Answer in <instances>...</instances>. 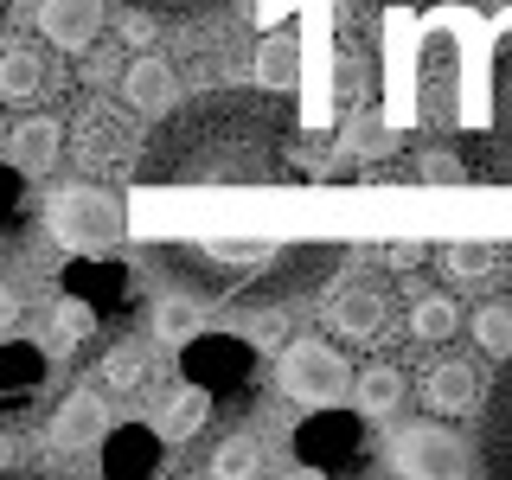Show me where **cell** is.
<instances>
[{"mask_svg": "<svg viewBox=\"0 0 512 480\" xmlns=\"http://www.w3.org/2000/svg\"><path fill=\"white\" fill-rule=\"evenodd\" d=\"M416 141L448 148L468 180L512 186V7H436L416 39Z\"/></svg>", "mask_w": 512, "mask_h": 480, "instance_id": "1", "label": "cell"}, {"mask_svg": "<svg viewBox=\"0 0 512 480\" xmlns=\"http://www.w3.org/2000/svg\"><path fill=\"white\" fill-rule=\"evenodd\" d=\"M301 109L288 90H212L199 103H173L154 141H141V186H295L308 167L295 160Z\"/></svg>", "mask_w": 512, "mask_h": 480, "instance_id": "2", "label": "cell"}, {"mask_svg": "<svg viewBox=\"0 0 512 480\" xmlns=\"http://www.w3.org/2000/svg\"><path fill=\"white\" fill-rule=\"evenodd\" d=\"M148 263L167 282H180L205 308H256V301H295L340 269V244L301 237V244H263V237H231V244H192V237H160Z\"/></svg>", "mask_w": 512, "mask_h": 480, "instance_id": "3", "label": "cell"}, {"mask_svg": "<svg viewBox=\"0 0 512 480\" xmlns=\"http://www.w3.org/2000/svg\"><path fill=\"white\" fill-rule=\"evenodd\" d=\"M295 455L314 474H359L372 461V436H365V416L340 410V404H314L308 423L295 429Z\"/></svg>", "mask_w": 512, "mask_h": 480, "instance_id": "4", "label": "cell"}, {"mask_svg": "<svg viewBox=\"0 0 512 480\" xmlns=\"http://www.w3.org/2000/svg\"><path fill=\"white\" fill-rule=\"evenodd\" d=\"M122 231H128V218L109 186H64L52 199V237L71 250H109Z\"/></svg>", "mask_w": 512, "mask_h": 480, "instance_id": "5", "label": "cell"}, {"mask_svg": "<svg viewBox=\"0 0 512 480\" xmlns=\"http://www.w3.org/2000/svg\"><path fill=\"white\" fill-rule=\"evenodd\" d=\"M250 372H256V346L244 333H186L180 340V378L212 391V397L244 391Z\"/></svg>", "mask_w": 512, "mask_h": 480, "instance_id": "6", "label": "cell"}, {"mask_svg": "<svg viewBox=\"0 0 512 480\" xmlns=\"http://www.w3.org/2000/svg\"><path fill=\"white\" fill-rule=\"evenodd\" d=\"M276 378H282V391L295 397V404H340L352 391V365L327 340H288Z\"/></svg>", "mask_w": 512, "mask_h": 480, "instance_id": "7", "label": "cell"}, {"mask_svg": "<svg viewBox=\"0 0 512 480\" xmlns=\"http://www.w3.org/2000/svg\"><path fill=\"white\" fill-rule=\"evenodd\" d=\"M468 455L474 448L461 436H448V429H436V423H410V429H397V442H391L397 474H468Z\"/></svg>", "mask_w": 512, "mask_h": 480, "instance_id": "8", "label": "cell"}, {"mask_svg": "<svg viewBox=\"0 0 512 480\" xmlns=\"http://www.w3.org/2000/svg\"><path fill=\"white\" fill-rule=\"evenodd\" d=\"M52 378V352L32 340H0V410L7 416H32Z\"/></svg>", "mask_w": 512, "mask_h": 480, "instance_id": "9", "label": "cell"}, {"mask_svg": "<svg viewBox=\"0 0 512 480\" xmlns=\"http://www.w3.org/2000/svg\"><path fill=\"white\" fill-rule=\"evenodd\" d=\"M327 320L346 340H372V333H384V320H391V288L378 276H346L327 301Z\"/></svg>", "mask_w": 512, "mask_h": 480, "instance_id": "10", "label": "cell"}, {"mask_svg": "<svg viewBox=\"0 0 512 480\" xmlns=\"http://www.w3.org/2000/svg\"><path fill=\"white\" fill-rule=\"evenodd\" d=\"M474 410H480V468L493 480H512V352L500 359L487 404H474Z\"/></svg>", "mask_w": 512, "mask_h": 480, "instance_id": "11", "label": "cell"}, {"mask_svg": "<svg viewBox=\"0 0 512 480\" xmlns=\"http://www.w3.org/2000/svg\"><path fill=\"white\" fill-rule=\"evenodd\" d=\"M141 148V135H135V122L122 116V109H84V122H77V154H84V167L90 173H109V167H122L128 154Z\"/></svg>", "mask_w": 512, "mask_h": 480, "instance_id": "12", "label": "cell"}, {"mask_svg": "<svg viewBox=\"0 0 512 480\" xmlns=\"http://www.w3.org/2000/svg\"><path fill=\"white\" fill-rule=\"evenodd\" d=\"M103 474L109 480H154L160 474V436L148 423H122L103 436Z\"/></svg>", "mask_w": 512, "mask_h": 480, "instance_id": "13", "label": "cell"}, {"mask_svg": "<svg viewBox=\"0 0 512 480\" xmlns=\"http://www.w3.org/2000/svg\"><path fill=\"white\" fill-rule=\"evenodd\" d=\"M39 32L58 45V52H90L96 32H103V0H45Z\"/></svg>", "mask_w": 512, "mask_h": 480, "instance_id": "14", "label": "cell"}, {"mask_svg": "<svg viewBox=\"0 0 512 480\" xmlns=\"http://www.w3.org/2000/svg\"><path fill=\"white\" fill-rule=\"evenodd\" d=\"M64 295H77V301H90L96 314H116L122 301H128V269L122 263H103V256H77V263H64Z\"/></svg>", "mask_w": 512, "mask_h": 480, "instance_id": "15", "label": "cell"}, {"mask_svg": "<svg viewBox=\"0 0 512 480\" xmlns=\"http://www.w3.org/2000/svg\"><path fill=\"white\" fill-rule=\"evenodd\" d=\"M122 96L135 116H167L173 103H180V77H173L167 58H135L122 71Z\"/></svg>", "mask_w": 512, "mask_h": 480, "instance_id": "16", "label": "cell"}, {"mask_svg": "<svg viewBox=\"0 0 512 480\" xmlns=\"http://www.w3.org/2000/svg\"><path fill=\"white\" fill-rule=\"evenodd\" d=\"M416 391H423V404L436 416H468L480 404V378H474V365H461V359H436Z\"/></svg>", "mask_w": 512, "mask_h": 480, "instance_id": "17", "label": "cell"}, {"mask_svg": "<svg viewBox=\"0 0 512 480\" xmlns=\"http://www.w3.org/2000/svg\"><path fill=\"white\" fill-rule=\"evenodd\" d=\"M96 442H103V404H96V391H71L52 416V448L77 455V448H96Z\"/></svg>", "mask_w": 512, "mask_h": 480, "instance_id": "18", "label": "cell"}, {"mask_svg": "<svg viewBox=\"0 0 512 480\" xmlns=\"http://www.w3.org/2000/svg\"><path fill=\"white\" fill-rule=\"evenodd\" d=\"M13 160H20V173H52V160L64 154V128L52 116H26L13 122Z\"/></svg>", "mask_w": 512, "mask_h": 480, "instance_id": "19", "label": "cell"}, {"mask_svg": "<svg viewBox=\"0 0 512 480\" xmlns=\"http://www.w3.org/2000/svg\"><path fill=\"white\" fill-rule=\"evenodd\" d=\"M45 96V58L32 45H0V103H39Z\"/></svg>", "mask_w": 512, "mask_h": 480, "instance_id": "20", "label": "cell"}, {"mask_svg": "<svg viewBox=\"0 0 512 480\" xmlns=\"http://www.w3.org/2000/svg\"><path fill=\"white\" fill-rule=\"evenodd\" d=\"M295 71H301V39L295 32H269L256 45V84L263 90H295Z\"/></svg>", "mask_w": 512, "mask_h": 480, "instance_id": "21", "label": "cell"}, {"mask_svg": "<svg viewBox=\"0 0 512 480\" xmlns=\"http://www.w3.org/2000/svg\"><path fill=\"white\" fill-rule=\"evenodd\" d=\"M352 391H359V416H391L397 404H404V372L397 365H365L359 378H352Z\"/></svg>", "mask_w": 512, "mask_h": 480, "instance_id": "22", "label": "cell"}, {"mask_svg": "<svg viewBox=\"0 0 512 480\" xmlns=\"http://www.w3.org/2000/svg\"><path fill=\"white\" fill-rule=\"evenodd\" d=\"M205 416H212V391L180 384V391H167V404H160V429H167V436H199Z\"/></svg>", "mask_w": 512, "mask_h": 480, "instance_id": "23", "label": "cell"}, {"mask_svg": "<svg viewBox=\"0 0 512 480\" xmlns=\"http://www.w3.org/2000/svg\"><path fill=\"white\" fill-rule=\"evenodd\" d=\"M455 327H461V308H455L448 295H423V301H410V333H416V340L442 346Z\"/></svg>", "mask_w": 512, "mask_h": 480, "instance_id": "24", "label": "cell"}, {"mask_svg": "<svg viewBox=\"0 0 512 480\" xmlns=\"http://www.w3.org/2000/svg\"><path fill=\"white\" fill-rule=\"evenodd\" d=\"M442 269L455 282H487L500 269V244H448L442 250Z\"/></svg>", "mask_w": 512, "mask_h": 480, "instance_id": "25", "label": "cell"}, {"mask_svg": "<svg viewBox=\"0 0 512 480\" xmlns=\"http://www.w3.org/2000/svg\"><path fill=\"white\" fill-rule=\"evenodd\" d=\"M205 468H212L218 480H244V474L263 468V448H256V436H244V429H237V436H224V442H218V455L205 461Z\"/></svg>", "mask_w": 512, "mask_h": 480, "instance_id": "26", "label": "cell"}, {"mask_svg": "<svg viewBox=\"0 0 512 480\" xmlns=\"http://www.w3.org/2000/svg\"><path fill=\"white\" fill-rule=\"evenodd\" d=\"M474 346L487 352V359H506L512 352V308L506 301H487V308L474 314Z\"/></svg>", "mask_w": 512, "mask_h": 480, "instance_id": "27", "label": "cell"}, {"mask_svg": "<svg viewBox=\"0 0 512 480\" xmlns=\"http://www.w3.org/2000/svg\"><path fill=\"white\" fill-rule=\"evenodd\" d=\"M154 333H160V340H186V333H199V301H192V295L160 301V308H154Z\"/></svg>", "mask_w": 512, "mask_h": 480, "instance_id": "28", "label": "cell"}, {"mask_svg": "<svg viewBox=\"0 0 512 480\" xmlns=\"http://www.w3.org/2000/svg\"><path fill=\"white\" fill-rule=\"evenodd\" d=\"M141 372H148V365H141L135 346H109L103 352V384H109V391H135Z\"/></svg>", "mask_w": 512, "mask_h": 480, "instance_id": "29", "label": "cell"}, {"mask_svg": "<svg viewBox=\"0 0 512 480\" xmlns=\"http://www.w3.org/2000/svg\"><path fill=\"white\" fill-rule=\"evenodd\" d=\"M135 13H154V20H199V13H218L224 0H128Z\"/></svg>", "mask_w": 512, "mask_h": 480, "instance_id": "30", "label": "cell"}, {"mask_svg": "<svg viewBox=\"0 0 512 480\" xmlns=\"http://www.w3.org/2000/svg\"><path fill=\"white\" fill-rule=\"evenodd\" d=\"M20 218H26V173L0 167V224H20Z\"/></svg>", "mask_w": 512, "mask_h": 480, "instance_id": "31", "label": "cell"}, {"mask_svg": "<svg viewBox=\"0 0 512 480\" xmlns=\"http://www.w3.org/2000/svg\"><path fill=\"white\" fill-rule=\"evenodd\" d=\"M282 333H288V320H282V314H256L244 340H250V346H282Z\"/></svg>", "mask_w": 512, "mask_h": 480, "instance_id": "32", "label": "cell"}, {"mask_svg": "<svg viewBox=\"0 0 512 480\" xmlns=\"http://www.w3.org/2000/svg\"><path fill=\"white\" fill-rule=\"evenodd\" d=\"M365 7H384V13H436V7H455V0H365ZM474 7V0H461Z\"/></svg>", "mask_w": 512, "mask_h": 480, "instance_id": "33", "label": "cell"}, {"mask_svg": "<svg viewBox=\"0 0 512 480\" xmlns=\"http://www.w3.org/2000/svg\"><path fill=\"white\" fill-rule=\"evenodd\" d=\"M384 263H391V269H416V263H423V244H416V237H397V244H384Z\"/></svg>", "mask_w": 512, "mask_h": 480, "instance_id": "34", "label": "cell"}, {"mask_svg": "<svg viewBox=\"0 0 512 480\" xmlns=\"http://www.w3.org/2000/svg\"><path fill=\"white\" fill-rule=\"evenodd\" d=\"M13 320H20V288H13V282H0V333H7Z\"/></svg>", "mask_w": 512, "mask_h": 480, "instance_id": "35", "label": "cell"}, {"mask_svg": "<svg viewBox=\"0 0 512 480\" xmlns=\"http://www.w3.org/2000/svg\"><path fill=\"white\" fill-rule=\"evenodd\" d=\"M0 468H13V436L0 429Z\"/></svg>", "mask_w": 512, "mask_h": 480, "instance_id": "36", "label": "cell"}, {"mask_svg": "<svg viewBox=\"0 0 512 480\" xmlns=\"http://www.w3.org/2000/svg\"><path fill=\"white\" fill-rule=\"evenodd\" d=\"M7 7H13V0H0V26H7Z\"/></svg>", "mask_w": 512, "mask_h": 480, "instance_id": "37", "label": "cell"}]
</instances>
